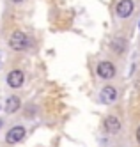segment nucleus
Listing matches in <instances>:
<instances>
[{
  "instance_id": "f257e3e1",
  "label": "nucleus",
  "mask_w": 140,
  "mask_h": 147,
  "mask_svg": "<svg viewBox=\"0 0 140 147\" xmlns=\"http://www.w3.org/2000/svg\"><path fill=\"white\" fill-rule=\"evenodd\" d=\"M9 46L14 51H23L28 46V37L21 32V30H14V32L9 36Z\"/></svg>"
},
{
  "instance_id": "f03ea898",
  "label": "nucleus",
  "mask_w": 140,
  "mask_h": 147,
  "mask_svg": "<svg viewBox=\"0 0 140 147\" xmlns=\"http://www.w3.org/2000/svg\"><path fill=\"white\" fill-rule=\"evenodd\" d=\"M133 9H135L133 0H119L115 5V14L124 20V18H130L133 14Z\"/></svg>"
},
{
  "instance_id": "7ed1b4c3",
  "label": "nucleus",
  "mask_w": 140,
  "mask_h": 147,
  "mask_svg": "<svg viewBox=\"0 0 140 147\" xmlns=\"http://www.w3.org/2000/svg\"><path fill=\"white\" fill-rule=\"evenodd\" d=\"M117 98H119V92H117L115 87H110V85H106L101 89L99 92V99L103 105H114L117 101Z\"/></svg>"
},
{
  "instance_id": "20e7f679",
  "label": "nucleus",
  "mask_w": 140,
  "mask_h": 147,
  "mask_svg": "<svg viewBox=\"0 0 140 147\" xmlns=\"http://www.w3.org/2000/svg\"><path fill=\"white\" fill-rule=\"evenodd\" d=\"M23 82H25V75H23V71H21V69L9 71V75H7V85L9 87L20 89L21 85H23Z\"/></svg>"
},
{
  "instance_id": "39448f33",
  "label": "nucleus",
  "mask_w": 140,
  "mask_h": 147,
  "mask_svg": "<svg viewBox=\"0 0 140 147\" xmlns=\"http://www.w3.org/2000/svg\"><path fill=\"white\" fill-rule=\"evenodd\" d=\"M21 138H25V128H23V126H13V128L5 133V142L9 145L20 142Z\"/></svg>"
},
{
  "instance_id": "423d86ee",
  "label": "nucleus",
  "mask_w": 140,
  "mask_h": 147,
  "mask_svg": "<svg viewBox=\"0 0 140 147\" xmlns=\"http://www.w3.org/2000/svg\"><path fill=\"white\" fill-rule=\"evenodd\" d=\"M96 71H98L99 78L110 80L115 75V66L112 64V62H108V60H103V62H99V64H98V69H96Z\"/></svg>"
},
{
  "instance_id": "0eeeda50",
  "label": "nucleus",
  "mask_w": 140,
  "mask_h": 147,
  "mask_svg": "<svg viewBox=\"0 0 140 147\" xmlns=\"http://www.w3.org/2000/svg\"><path fill=\"white\" fill-rule=\"evenodd\" d=\"M103 128L106 133H110V135H115V133H119L121 131V121L114 117V115H108L105 121H103Z\"/></svg>"
},
{
  "instance_id": "6e6552de",
  "label": "nucleus",
  "mask_w": 140,
  "mask_h": 147,
  "mask_svg": "<svg viewBox=\"0 0 140 147\" xmlns=\"http://www.w3.org/2000/svg\"><path fill=\"white\" fill-rule=\"evenodd\" d=\"M20 107H21V101H20L18 96H9L7 98V101H5V112L7 113H14Z\"/></svg>"
},
{
  "instance_id": "1a4fd4ad",
  "label": "nucleus",
  "mask_w": 140,
  "mask_h": 147,
  "mask_svg": "<svg viewBox=\"0 0 140 147\" xmlns=\"http://www.w3.org/2000/svg\"><path fill=\"white\" fill-rule=\"evenodd\" d=\"M137 142L140 144V126H138V128H137Z\"/></svg>"
},
{
  "instance_id": "9d476101",
  "label": "nucleus",
  "mask_w": 140,
  "mask_h": 147,
  "mask_svg": "<svg viewBox=\"0 0 140 147\" xmlns=\"http://www.w3.org/2000/svg\"><path fill=\"white\" fill-rule=\"evenodd\" d=\"M11 2H14V4H20V2H23V0H11Z\"/></svg>"
},
{
  "instance_id": "9b49d317",
  "label": "nucleus",
  "mask_w": 140,
  "mask_h": 147,
  "mask_svg": "<svg viewBox=\"0 0 140 147\" xmlns=\"http://www.w3.org/2000/svg\"><path fill=\"white\" fill-rule=\"evenodd\" d=\"M0 124H2V121H0Z\"/></svg>"
}]
</instances>
